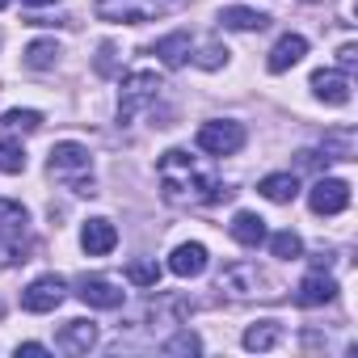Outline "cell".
Masks as SVG:
<instances>
[{
  "label": "cell",
  "instance_id": "cell-1",
  "mask_svg": "<svg viewBox=\"0 0 358 358\" xmlns=\"http://www.w3.org/2000/svg\"><path fill=\"white\" fill-rule=\"evenodd\" d=\"M160 190L173 207H211V203H224L236 194L215 173H207L199 164V156H190L186 148H169L160 156Z\"/></svg>",
  "mask_w": 358,
  "mask_h": 358
},
{
  "label": "cell",
  "instance_id": "cell-2",
  "mask_svg": "<svg viewBox=\"0 0 358 358\" xmlns=\"http://www.w3.org/2000/svg\"><path fill=\"white\" fill-rule=\"evenodd\" d=\"M51 173H59V177H68V186L76 190V194H97L93 190V173H89V148L85 143H76V139H64V143H55L51 148Z\"/></svg>",
  "mask_w": 358,
  "mask_h": 358
},
{
  "label": "cell",
  "instance_id": "cell-3",
  "mask_svg": "<svg viewBox=\"0 0 358 358\" xmlns=\"http://www.w3.org/2000/svg\"><path fill=\"white\" fill-rule=\"evenodd\" d=\"M173 9V0H97L93 13L101 22H114V26H143V22H156Z\"/></svg>",
  "mask_w": 358,
  "mask_h": 358
},
{
  "label": "cell",
  "instance_id": "cell-4",
  "mask_svg": "<svg viewBox=\"0 0 358 358\" xmlns=\"http://www.w3.org/2000/svg\"><path fill=\"white\" fill-rule=\"evenodd\" d=\"M199 148L207 156H232L245 148V127L232 122V118H211L199 127Z\"/></svg>",
  "mask_w": 358,
  "mask_h": 358
},
{
  "label": "cell",
  "instance_id": "cell-5",
  "mask_svg": "<svg viewBox=\"0 0 358 358\" xmlns=\"http://www.w3.org/2000/svg\"><path fill=\"white\" fill-rule=\"evenodd\" d=\"M270 287V278L257 270V266H228L224 274H220V291L224 295H232V299H253V295H274V291H266Z\"/></svg>",
  "mask_w": 358,
  "mask_h": 358
},
{
  "label": "cell",
  "instance_id": "cell-6",
  "mask_svg": "<svg viewBox=\"0 0 358 358\" xmlns=\"http://www.w3.org/2000/svg\"><path fill=\"white\" fill-rule=\"evenodd\" d=\"M156 93H160V80H156V72H131V76L122 80L118 118H122V122H131V118H135V110H139V106H148Z\"/></svg>",
  "mask_w": 358,
  "mask_h": 358
},
{
  "label": "cell",
  "instance_id": "cell-7",
  "mask_svg": "<svg viewBox=\"0 0 358 358\" xmlns=\"http://www.w3.org/2000/svg\"><path fill=\"white\" fill-rule=\"evenodd\" d=\"M64 295H68V282L59 274H43L22 291V308L26 312H55L64 303Z\"/></svg>",
  "mask_w": 358,
  "mask_h": 358
},
{
  "label": "cell",
  "instance_id": "cell-8",
  "mask_svg": "<svg viewBox=\"0 0 358 358\" xmlns=\"http://www.w3.org/2000/svg\"><path fill=\"white\" fill-rule=\"evenodd\" d=\"M308 207L316 215H341L350 207V182H341V177H320L308 190Z\"/></svg>",
  "mask_w": 358,
  "mask_h": 358
},
{
  "label": "cell",
  "instance_id": "cell-9",
  "mask_svg": "<svg viewBox=\"0 0 358 358\" xmlns=\"http://www.w3.org/2000/svg\"><path fill=\"white\" fill-rule=\"evenodd\" d=\"M76 295L89 303V308H106V312H114V308H122V291L110 282V278H101V274H89V278H80L76 282Z\"/></svg>",
  "mask_w": 358,
  "mask_h": 358
},
{
  "label": "cell",
  "instance_id": "cell-10",
  "mask_svg": "<svg viewBox=\"0 0 358 358\" xmlns=\"http://www.w3.org/2000/svg\"><path fill=\"white\" fill-rule=\"evenodd\" d=\"M26 224H30V215H26V207H22V203L0 199V241L13 249V257H17V262H26V257H22V249H17V236H26Z\"/></svg>",
  "mask_w": 358,
  "mask_h": 358
},
{
  "label": "cell",
  "instance_id": "cell-11",
  "mask_svg": "<svg viewBox=\"0 0 358 358\" xmlns=\"http://www.w3.org/2000/svg\"><path fill=\"white\" fill-rule=\"evenodd\" d=\"M114 245H118V228L110 224V220H89L85 228H80V249L89 253V257H106V253H114Z\"/></svg>",
  "mask_w": 358,
  "mask_h": 358
},
{
  "label": "cell",
  "instance_id": "cell-12",
  "mask_svg": "<svg viewBox=\"0 0 358 358\" xmlns=\"http://www.w3.org/2000/svg\"><path fill=\"white\" fill-rule=\"evenodd\" d=\"M312 93H316L324 106H345V101H350V80H345V72H337V68H320V72H312Z\"/></svg>",
  "mask_w": 358,
  "mask_h": 358
},
{
  "label": "cell",
  "instance_id": "cell-13",
  "mask_svg": "<svg viewBox=\"0 0 358 358\" xmlns=\"http://www.w3.org/2000/svg\"><path fill=\"white\" fill-rule=\"evenodd\" d=\"M169 270H173L177 278H199V274L207 270V245H199V241L177 245V249L169 253Z\"/></svg>",
  "mask_w": 358,
  "mask_h": 358
},
{
  "label": "cell",
  "instance_id": "cell-14",
  "mask_svg": "<svg viewBox=\"0 0 358 358\" xmlns=\"http://www.w3.org/2000/svg\"><path fill=\"white\" fill-rule=\"evenodd\" d=\"M308 55V38L303 34H282L278 43H274V51H270V59H266V68L278 76V72H287V68H295L299 59Z\"/></svg>",
  "mask_w": 358,
  "mask_h": 358
},
{
  "label": "cell",
  "instance_id": "cell-15",
  "mask_svg": "<svg viewBox=\"0 0 358 358\" xmlns=\"http://www.w3.org/2000/svg\"><path fill=\"white\" fill-rule=\"evenodd\" d=\"M55 341H59V350H68V354H89V350L97 345V324L76 316V320H68V324L59 329Z\"/></svg>",
  "mask_w": 358,
  "mask_h": 358
},
{
  "label": "cell",
  "instance_id": "cell-16",
  "mask_svg": "<svg viewBox=\"0 0 358 358\" xmlns=\"http://www.w3.org/2000/svg\"><path fill=\"white\" fill-rule=\"evenodd\" d=\"M228 232H232V241L236 245H245V249H257V245H266V220L262 215H253V211H236L232 215V224H228Z\"/></svg>",
  "mask_w": 358,
  "mask_h": 358
},
{
  "label": "cell",
  "instance_id": "cell-17",
  "mask_svg": "<svg viewBox=\"0 0 358 358\" xmlns=\"http://www.w3.org/2000/svg\"><path fill=\"white\" fill-rule=\"evenodd\" d=\"M333 295H337V282H333L329 274L312 270V274L299 282V291H295V303H299V308H320V303H329Z\"/></svg>",
  "mask_w": 358,
  "mask_h": 358
},
{
  "label": "cell",
  "instance_id": "cell-18",
  "mask_svg": "<svg viewBox=\"0 0 358 358\" xmlns=\"http://www.w3.org/2000/svg\"><path fill=\"white\" fill-rule=\"evenodd\" d=\"M220 26H224V30L253 34V30H266V26H270V17H266L262 9H249V5H228V9L220 13Z\"/></svg>",
  "mask_w": 358,
  "mask_h": 358
},
{
  "label": "cell",
  "instance_id": "cell-19",
  "mask_svg": "<svg viewBox=\"0 0 358 358\" xmlns=\"http://www.w3.org/2000/svg\"><path fill=\"white\" fill-rule=\"evenodd\" d=\"M257 194L270 199V203H278V207H287V203H295V194H299V177H295V173H270V177H262Z\"/></svg>",
  "mask_w": 358,
  "mask_h": 358
},
{
  "label": "cell",
  "instance_id": "cell-20",
  "mask_svg": "<svg viewBox=\"0 0 358 358\" xmlns=\"http://www.w3.org/2000/svg\"><path fill=\"white\" fill-rule=\"evenodd\" d=\"M190 47H194V43H190V34H186V30H177V34H164L152 51L160 55V64H164V68H182V64L190 59Z\"/></svg>",
  "mask_w": 358,
  "mask_h": 358
},
{
  "label": "cell",
  "instance_id": "cell-21",
  "mask_svg": "<svg viewBox=\"0 0 358 358\" xmlns=\"http://www.w3.org/2000/svg\"><path fill=\"white\" fill-rule=\"evenodd\" d=\"M282 341V324L278 320H257L245 329V350H274Z\"/></svg>",
  "mask_w": 358,
  "mask_h": 358
},
{
  "label": "cell",
  "instance_id": "cell-22",
  "mask_svg": "<svg viewBox=\"0 0 358 358\" xmlns=\"http://www.w3.org/2000/svg\"><path fill=\"white\" fill-rule=\"evenodd\" d=\"M38 127H43L38 110H5V114H0V135H30Z\"/></svg>",
  "mask_w": 358,
  "mask_h": 358
},
{
  "label": "cell",
  "instance_id": "cell-23",
  "mask_svg": "<svg viewBox=\"0 0 358 358\" xmlns=\"http://www.w3.org/2000/svg\"><path fill=\"white\" fill-rule=\"evenodd\" d=\"M55 64H59V43H55V38H34V43L26 47V68L47 72V68H55Z\"/></svg>",
  "mask_w": 358,
  "mask_h": 358
},
{
  "label": "cell",
  "instance_id": "cell-24",
  "mask_svg": "<svg viewBox=\"0 0 358 358\" xmlns=\"http://www.w3.org/2000/svg\"><path fill=\"white\" fill-rule=\"evenodd\" d=\"M270 241V253L278 257V262H295V257H303V241L287 228V232H274V236H266Z\"/></svg>",
  "mask_w": 358,
  "mask_h": 358
},
{
  "label": "cell",
  "instance_id": "cell-25",
  "mask_svg": "<svg viewBox=\"0 0 358 358\" xmlns=\"http://www.w3.org/2000/svg\"><path fill=\"white\" fill-rule=\"evenodd\" d=\"M0 173H26V152L13 139H0Z\"/></svg>",
  "mask_w": 358,
  "mask_h": 358
},
{
  "label": "cell",
  "instance_id": "cell-26",
  "mask_svg": "<svg viewBox=\"0 0 358 358\" xmlns=\"http://www.w3.org/2000/svg\"><path fill=\"white\" fill-rule=\"evenodd\" d=\"M127 278H131L135 287H156V282H160V266H156V262H131V266H127Z\"/></svg>",
  "mask_w": 358,
  "mask_h": 358
},
{
  "label": "cell",
  "instance_id": "cell-27",
  "mask_svg": "<svg viewBox=\"0 0 358 358\" xmlns=\"http://www.w3.org/2000/svg\"><path fill=\"white\" fill-rule=\"evenodd\" d=\"M164 354H203V341H199V333L182 329L177 337H169V341H164Z\"/></svg>",
  "mask_w": 358,
  "mask_h": 358
},
{
  "label": "cell",
  "instance_id": "cell-28",
  "mask_svg": "<svg viewBox=\"0 0 358 358\" xmlns=\"http://www.w3.org/2000/svg\"><path fill=\"white\" fill-rule=\"evenodd\" d=\"M194 64H199V68H224V64H228V47H215V43H211V47H203V55H199Z\"/></svg>",
  "mask_w": 358,
  "mask_h": 358
},
{
  "label": "cell",
  "instance_id": "cell-29",
  "mask_svg": "<svg viewBox=\"0 0 358 358\" xmlns=\"http://www.w3.org/2000/svg\"><path fill=\"white\" fill-rule=\"evenodd\" d=\"M329 148H333V160H350V156H354L350 135H333V139H329Z\"/></svg>",
  "mask_w": 358,
  "mask_h": 358
},
{
  "label": "cell",
  "instance_id": "cell-30",
  "mask_svg": "<svg viewBox=\"0 0 358 358\" xmlns=\"http://www.w3.org/2000/svg\"><path fill=\"white\" fill-rule=\"evenodd\" d=\"M110 55H114V47H110V43H101V59H97V72H114V59H110Z\"/></svg>",
  "mask_w": 358,
  "mask_h": 358
},
{
  "label": "cell",
  "instance_id": "cell-31",
  "mask_svg": "<svg viewBox=\"0 0 358 358\" xmlns=\"http://www.w3.org/2000/svg\"><path fill=\"white\" fill-rule=\"evenodd\" d=\"M337 59H341V68H354V64H358V51H354V47L345 43V47L337 51Z\"/></svg>",
  "mask_w": 358,
  "mask_h": 358
},
{
  "label": "cell",
  "instance_id": "cell-32",
  "mask_svg": "<svg viewBox=\"0 0 358 358\" xmlns=\"http://www.w3.org/2000/svg\"><path fill=\"white\" fill-rule=\"evenodd\" d=\"M17 354H26V358H43V354H47V345H38V341H26V345H17Z\"/></svg>",
  "mask_w": 358,
  "mask_h": 358
},
{
  "label": "cell",
  "instance_id": "cell-33",
  "mask_svg": "<svg viewBox=\"0 0 358 358\" xmlns=\"http://www.w3.org/2000/svg\"><path fill=\"white\" fill-rule=\"evenodd\" d=\"M22 5H34L38 9V5H59V0H22Z\"/></svg>",
  "mask_w": 358,
  "mask_h": 358
},
{
  "label": "cell",
  "instance_id": "cell-34",
  "mask_svg": "<svg viewBox=\"0 0 358 358\" xmlns=\"http://www.w3.org/2000/svg\"><path fill=\"white\" fill-rule=\"evenodd\" d=\"M0 9H9V0H0Z\"/></svg>",
  "mask_w": 358,
  "mask_h": 358
}]
</instances>
